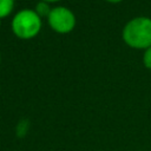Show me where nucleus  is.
<instances>
[{"label":"nucleus","instance_id":"1","mask_svg":"<svg viewBox=\"0 0 151 151\" xmlns=\"http://www.w3.org/2000/svg\"><path fill=\"white\" fill-rule=\"evenodd\" d=\"M124 41L134 48H147L151 46V19L137 17L131 19L123 29Z\"/></svg>","mask_w":151,"mask_h":151},{"label":"nucleus","instance_id":"2","mask_svg":"<svg viewBox=\"0 0 151 151\" xmlns=\"http://www.w3.org/2000/svg\"><path fill=\"white\" fill-rule=\"evenodd\" d=\"M41 28V19L35 11L25 8L19 11L12 20V29L15 35L22 39L35 37Z\"/></svg>","mask_w":151,"mask_h":151},{"label":"nucleus","instance_id":"3","mask_svg":"<svg viewBox=\"0 0 151 151\" xmlns=\"http://www.w3.org/2000/svg\"><path fill=\"white\" fill-rule=\"evenodd\" d=\"M47 19L50 26L59 33H67L72 31L76 25V17L73 12L64 6L52 8Z\"/></svg>","mask_w":151,"mask_h":151},{"label":"nucleus","instance_id":"4","mask_svg":"<svg viewBox=\"0 0 151 151\" xmlns=\"http://www.w3.org/2000/svg\"><path fill=\"white\" fill-rule=\"evenodd\" d=\"M14 6V0H0V18L8 15Z\"/></svg>","mask_w":151,"mask_h":151},{"label":"nucleus","instance_id":"5","mask_svg":"<svg viewBox=\"0 0 151 151\" xmlns=\"http://www.w3.org/2000/svg\"><path fill=\"white\" fill-rule=\"evenodd\" d=\"M35 13L41 18V17H48V14L51 13V7L48 5V2L46 1H39L35 6Z\"/></svg>","mask_w":151,"mask_h":151},{"label":"nucleus","instance_id":"6","mask_svg":"<svg viewBox=\"0 0 151 151\" xmlns=\"http://www.w3.org/2000/svg\"><path fill=\"white\" fill-rule=\"evenodd\" d=\"M28 122L26 120V119H22V120H20V123L18 124V127H17V133H18V136L19 137H24L25 134H26V132H27V130H28Z\"/></svg>","mask_w":151,"mask_h":151},{"label":"nucleus","instance_id":"7","mask_svg":"<svg viewBox=\"0 0 151 151\" xmlns=\"http://www.w3.org/2000/svg\"><path fill=\"white\" fill-rule=\"evenodd\" d=\"M143 63L144 65L151 70V46L147 47L144 52V55H143Z\"/></svg>","mask_w":151,"mask_h":151},{"label":"nucleus","instance_id":"8","mask_svg":"<svg viewBox=\"0 0 151 151\" xmlns=\"http://www.w3.org/2000/svg\"><path fill=\"white\" fill-rule=\"evenodd\" d=\"M107 1H110V2H119L122 0H107Z\"/></svg>","mask_w":151,"mask_h":151},{"label":"nucleus","instance_id":"9","mask_svg":"<svg viewBox=\"0 0 151 151\" xmlns=\"http://www.w3.org/2000/svg\"><path fill=\"white\" fill-rule=\"evenodd\" d=\"M42 1H46V2H52V1H58V0H42Z\"/></svg>","mask_w":151,"mask_h":151},{"label":"nucleus","instance_id":"10","mask_svg":"<svg viewBox=\"0 0 151 151\" xmlns=\"http://www.w3.org/2000/svg\"><path fill=\"white\" fill-rule=\"evenodd\" d=\"M0 25H1V18H0Z\"/></svg>","mask_w":151,"mask_h":151},{"label":"nucleus","instance_id":"11","mask_svg":"<svg viewBox=\"0 0 151 151\" xmlns=\"http://www.w3.org/2000/svg\"><path fill=\"white\" fill-rule=\"evenodd\" d=\"M0 60H1V54H0Z\"/></svg>","mask_w":151,"mask_h":151}]
</instances>
